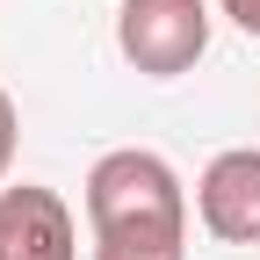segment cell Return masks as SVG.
<instances>
[{
    "instance_id": "cell-1",
    "label": "cell",
    "mask_w": 260,
    "mask_h": 260,
    "mask_svg": "<svg viewBox=\"0 0 260 260\" xmlns=\"http://www.w3.org/2000/svg\"><path fill=\"white\" fill-rule=\"evenodd\" d=\"M94 260H188V188L159 152L123 145L87 174Z\"/></svg>"
},
{
    "instance_id": "cell-2",
    "label": "cell",
    "mask_w": 260,
    "mask_h": 260,
    "mask_svg": "<svg viewBox=\"0 0 260 260\" xmlns=\"http://www.w3.org/2000/svg\"><path fill=\"white\" fill-rule=\"evenodd\" d=\"M116 51L145 80H181L210 51V0H123L116 8Z\"/></svg>"
},
{
    "instance_id": "cell-3",
    "label": "cell",
    "mask_w": 260,
    "mask_h": 260,
    "mask_svg": "<svg viewBox=\"0 0 260 260\" xmlns=\"http://www.w3.org/2000/svg\"><path fill=\"white\" fill-rule=\"evenodd\" d=\"M195 217L224 246H260V152L253 145H232V152H217L203 167V181H195Z\"/></svg>"
},
{
    "instance_id": "cell-4",
    "label": "cell",
    "mask_w": 260,
    "mask_h": 260,
    "mask_svg": "<svg viewBox=\"0 0 260 260\" xmlns=\"http://www.w3.org/2000/svg\"><path fill=\"white\" fill-rule=\"evenodd\" d=\"M0 260H80V224L58 188H0Z\"/></svg>"
},
{
    "instance_id": "cell-5",
    "label": "cell",
    "mask_w": 260,
    "mask_h": 260,
    "mask_svg": "<svg viewBox=\"0 0 260 260\" xmlns=\"http://www.w3.org/2000/svg\"><path fill=\"white\" fill-rule=\"evenodd\" d=\"M15 138H22V116H15V94L0 87V188H8V167H15Z\"/></svg>"
},
{
    "instance_id": "cell-6",
    "label": "cell",
    "mask_w": 260,
    "mask_h": 260,
    "mask_svg": "<svg viewBox=\"0 0 260 260\" xmlns=\"http://www.w3.org/2000/svg\"><path fill=\"white\" fill-rule=\"evenodd\" d=\"M217 8L232 15V22L246 29V37H260V0H217Z\"/></svg>"
}]
</instances>
